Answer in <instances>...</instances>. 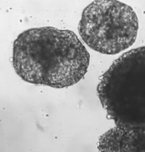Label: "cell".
Here are the masks:
<instances>
[{
  "instance_id": "obj_4",
  "label": "cell",
  "mask_w": 145,
  "mask_h": 152,
  "mask_svg": "<svg viewBox=\"0 0 145 152\" xmlns=\"http://www.w3.org/2000/svg\"><path fill=\"white\" fill-rule=\"evenodd\" d=\"M118 147L120 151L145 152V129L122 132Z\"/></svg>"
},
{
  "instance_id": "obj_3",
  "label": "cell",
  "mask_w": 145,
  "mask_h": 152,
  "mask_svg": "<svg viewBox=\"0 0 145 152\" xmlns=\"http://www.w3.org/2000/svg\"><path fill=\"white\" fill-rule=\"evenodd\" d=\"M138 18L131 7L116 0H97L84 9L78 30L92 50L114 55L135 43Z\"/></svg>"
},
{
  "instance_id": "obj_1",
  "label": "cell",
  "mask_w": 145,
  "mask_h": 152,
  "mask_svg": "<svg viewBox=\"0 0 145 152\" xmlns=\"http://www.w3.org/2000/svg\"><path fill=\"white\" fill-rule=\"evenodd\" d=\"M90 54L76 34L52 26L30 28L14 41L12 64L23 80L55 88L82 79Z\"/></svg>"
},
{
  "instance_id": "obj_2",
  "label": "cell",
  "mask_w": 145,
  "mask_h": 152,
  "mask_svg": "<svg viewBox=\"0 0 145 152\" xmlns=\"http://www.w3.org/2000/svg\"><path fill=\"white\" fill-rule=\"evenodd\" d=\"M97 90L117 128L124 132L145 129V47L117 59L101 75Z\"/></svg>"
}]
</instances>
